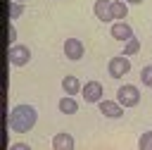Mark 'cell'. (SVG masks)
Segmentation results:
<instances>
[{"label": "cell", "mask_w": 152, "mask_h": 150, "mask_svg": "<svg viewBox=\"0 0 152 150\" xmlns=\"http://www.w3.org/2000/svg\"><path fill=\"white\" fill-rule=\"evenodd\" d=\"M36 119H38V112H36L31 105H17V107L10 112L7 124H10L12 131H17V133H26V131L33 129Z\"/></svg>", "instance_id": "1"}, {"label": "cell", "mask_w": 152, "mask_h": 150, "mask_svg": "<svg viewBox=\"0 0 152 150\" xmlns=\"http://www.w3.org/2000/svg\"><path fill=\"white\" fill-rule=\"evenodd\" d=\"M116 100L124 105V107H135L138 102H140V90L135 88V86H121L119 90H116Z\"/></svg>", "instance_id": "2"}, {"label": "cell", "mask_w": 152, "mask_h": 150, "mask_svg": "<svg viewBox=\"0 0 152 150\" xmlns=\"http://www.w3.org/2000/svg\"><path fill=\"white\" fill-rule=\"evenodd\" d=\"M107 69H109V76H114V79H121L128 69H131V62H128V55H116V57H112L109 60V64H107Z\"/></svg>", "instance_id": "3"}, {"label": "cell", "mask_w": 152, "mask_h": 150, "mask_svg": "<svg viewBox=\"0 0 152 150\" xmlns=\"http://www.w3.org/2000/svg\"><path fill=\"white\" fill-rule=\"evenodd\" d=\"M7 57H10V64H12V67H24V64L31 60V50H28L26 45H10Z\"/></svg>", "instance_id": "4"}, {"label": "cell", "mask_w": 152, "mask_h": 150, "mask_svg": "<svg viewBox=\"0 0 152 150\" xmlns=\"http://www.w3.org/2000/svg\"><path fill=\"white\" fill-rule=\"evenodd\" d=\"M100 112L104 114V117H109V119H119L121 114H124V105L116 100H100Z\"/></svg>", "instance_id": "5"}, {"label": "cell", "mask_w": 152, "mask_h": 150, "mask_svg": "<svg viewBox=\"0 0 152 150\" xmlns=\"http://www.w3.org/2000/svg\"><path fill=\"white\" fill-rule=\"evenodd\" d=\"M83 43L78 40V38H66L64 40V55L69 57V60H81L83 57Z\"/></svg>", "instance_id": "6"}, {"label": "cell", "mask_w": 152, "mask_h": 150, "mask_svg": "<svg viewBox=\"0 0 152 150\" xmlns=\"http://www.w3.org/2000/svg\"><path fill=\"white\" fill-rule=\"evenodd\" d=\"M83 98H86V102H100L102 100V83L100 81H88L83 86Z\"/></svg>", "instance_id": "7"}, {"label": "cell", "mask_w": 152, "mask_h": 150, "mask_svg": "<svg viewBox=\"0 0 152 150\" xmlns=\"http://www.w3.org/2000/svg\"><path fill=\"white\" fill-rule=\"evenodd\" d=\"M93 12H95V17L100 21H112V2L109 0H95Z\"/></svg>", "instance_id": "8"}, {"label": "cell", "mask_w": 152, "mask_h": 150, "mask_svg": "<svg viewBox=\"0 0 152 150\" xmlns=\"http://www.w3.org/2000/svg\"><path fill=\"white\" fill-rule=\"evenodd\" d=\"M112 38H116V40H128V38H133V29H131L128 24H124V21H116V24L112 26Z\"/></svg>", "instance_id": "9"}, {"label": "cell", "mask_w": 152, "mask_h": 150, "mask_svg": "<svg viewBox=\"0 0 152 150\" xmlns=\"http://www.w3.org/2000/svg\"><path fill=\"white\" fill-rule=\"evenodd\" d=\"M74 138H71V133H57L55 138H52V148L55 150H74Z\"/></svg>", "instance_id": "10"}, {"label": "cell", "mask_w": 152, "mask_h": 150, "mask_svg": "<svg viewBox=\"0 0 152 150\" xmlns=\"http://www.w3.org/2000/svg\"><path fill=\"white\" fill-rule=\"evenodd\" d=\"M62 88H64L66 95H76L78 90H83V88H81V81H78L76 76H64V79H62Z\"/></svg>", "instance_id": "11"}, {"label": "cell", "mask_w": 152, "mask_h": 150, "mask_svg": "<svg viewBox=\"0 0 152 150\" xmlns=\"http://www.w3.org/2000/svg\"><path fill=\"white\" fill-rule=\"evenodd\" d=\"M57 107H59V112H62V114H76V112H78V102H76L71 95H64V98L59 100V105H57Z\"/></svg>", "instance_id": "12"}, {"label": "cell", "mask_w": 152, "mask_h": 150, "mask_svg": "<svg viewBox=\"0 0 152 150\" xmlns=\"http://www.w3.org/2000/svg\"><path fill=\"white\" fill-rule=\"evenodd\" d=\"M126 12H128V10H126V5H124L121 0H114V2H112V19H124Z\"/></svg>", "instance_id": "13"}, {"label": "cell", "mask_w": 152, "mask_h": 150, "mask_svg": "<svg viewBox=\"0 0 152 150\" xmlns=\"http://www.w3.org/2000/svg\"><path fill=\"white\" fill-rule=\"evenodd\" d=\"M138 50H140V40H138L135 36L128 38V40H126V48H124V55H135Z\"/></svg>", "instance_id": "14"}, {"label": "cell", "mask_w": 152, "mask_h": 150, "mask_svg": "<svg viewBox=\"0 0 152 150\" xmlns=\"http://www.w3.org/2000/svg\"><path fill=\"white\" fill-rule=\"evenodd\" d=\"M138 148H142V150H152V131H145V133L140 136Z\"/></svg>", "instance_id": "15"}, {"label": "cell", "mask_w": 152, "mask_h": 150, "mask_svg": "<svg viewBox=\"0 0 152 150\" xmlns=\"http://www.w3.org/2000/svg\"><path fill=\"white\" fill-rule=\"evenodd\" d=\"M21 12H24V5H21V2H17V0L10 2V19H17Z\"/></svg>", "instance_id": "16"}, {"label": "cell", "mask_w": 152, "mask_h": 150, "mask_svg": "<svg viewBox=\"0 0 152 150\" xmlns=\"http://www.w3.org/2000/svg\"><path fill=\"white\" fill-rule=\"evenodd\" d=\"M140 79H142V83H145V86H152V64L142 67V71H140Z\"/></svg>", "instance_id": "17"}, {"label": "cell", "mask_w": 152, "mask_h": 150, "mask_svg": "<svg viewBox=\"0 0 152 150\" xmlns=\"http://www.w3.org/2000/svg\"><path fill=\"white\" fill-rule=\"evenodd\" d=\"M7 36H10V38H7V40H10V45H14V40H17V29H14V24H10V26H7Z\"/></svg>", "instance_id": "18"}, {"label": "cell", "mask_w": 152, "mask_h": 150, "mask_svg": "<svg viewBox=\"0 0 152 150\" xmlns=\"http://www.w3.org/2000/svg\"><path fill=\"white\" fill-rule=\"evenodd\" d=\"M12 150H28V145H26V143H14Z\"/></svg>", "instance_id": "19"}, {"label": "cell", "mask_w": 152, "mask_h": 150, "mask_svg": "<svg viewBox=\"0 0 152 150\" xmlns=\"http://www.w3.org/2000/svg\"><path fill=\"white\" fill-rule=\"evenodd\" d=\"M128 2H135V5H138V2H142V0H128Z\"/></svg>", "instance_id": "20"}, {"label": "cell", "mask_w": 152, "mask_h": 150, "mask_svg": "<svg viewBox=\"0 0 152 150\" xmlns=\"http://www.w3.org/2000/svg\"><path fill=\"white\" fill-rule=\"evenodd\" d=\"M17 2H24V0H17Z\"/></svg>", "instance_id": "21"}]
</instances>
